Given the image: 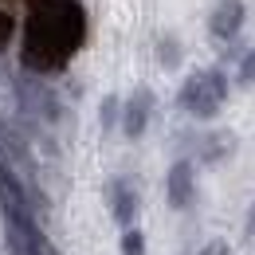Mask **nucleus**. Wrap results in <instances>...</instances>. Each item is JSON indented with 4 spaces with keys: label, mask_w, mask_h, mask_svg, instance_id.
<instances>
[{
    "label": "nucleus",
    "mask_w": 255,
    "mask_h": 255,
    "mask_svg": "<svg viewBox=\"0 0 255 255\" xmlns=\"http://www.w3.org/2000/svg\"><path fill=\"white\" fill-rule=\"evenodd\" d=\"M240 28H244V0H220L208 16V32L216 39H232Z\"/></svg>",
    "instance_id": "7ed1b4c3"
},
{
    "label": "nucleus",
    "mask_w": 255,
    "mask_h": 255,
    "mask_svg": "<svg viewBox=\"0 0 255 255\" xmlns=\"http://www.w3.org/2000/svg\"><path fill=\"white\" fill-rule=\"evenodd\" d=\"M122 255H145V240H141V232H126V236H122Z\"/></svg>",
    "instance_id": "0eeeda50"
},
{
    "label": "nucleus",
    "mask_w": 255,
    "mask_h": 255,
    "mask_svg": "<svg viewBox=\"0 0 255 255\" xmlns=\"http://www.w3.org/2000/svg\"><path fill=\"white\" fill-rule=\"evenodd\" d=\"M192 192H196L192 165L189 161H177V165L169 169V204H173V208H185V204L192 200Z\"/></svg>",
    "instance_id": "20e7f679"
},
{
    "label": "nucleus",
    "mask_w": 255,
    "mask_h": 255,
    "mask_svg": "<svg viewBox=\"0 0 255 255\" xmlns=\"http://www.w3.org/2000/svg\"><path fill=\"white\" fill-rule=\"evenodd\" d=\"M24 63L35 71L63 67L83 43V8L79 0H24Z\"/></svg>",
    "instance_id": "f257e3e1"
},
{
    "label": "nucleus",
    "mask_w": 255,
    "mask_h": 255,
    "mask_svg": "<svg viewBox=\"0 0 255 255\" xmlns=\"http://www.w3.org/2000/svg\"><path fill=\"white\" fill-rule=\"evenodd\" d=\"M161 63H165V67L181 63V47H177V39H161Z\"/></svg>",
    "instance_id": "6e6552de"
},
{
    "label": "nucleus",
    "mask_w": 255,
    "mask_h": 255,
    "mask_svg": "<svg viewBox=\"0 0 255 255\" xmlns=\"http://www.w3.org/2000/svg\"><path fill=\"white\" fill-rule=\"evenodd\" d=\"M114 114H118V102H114V98H106V102H102V122L110 126V122H114Z\"/></svg>",
    "instance_id": "9d476101"
},
{
    "label": "nucleus",
    "mask_w": 255,
    "mask_h": 255,
    "mask_svg": "<svg viewBox=\"0 0 255 255\" xmlns=\"http://www.w3.org/2000/svg\"><path fill=\"white\" fill-rule=\"evenodd\" d=\"M228 98V79L224 71H196L189 75V83L181 87V106L196 114V118H212Z\"/></svg>",
    "instance_id": "f03ea898"
},
{
    "label": "nucleus",
    "mask_w": 255,
    "mask_h": 255,
    "mask_svg": "<svg viewBox=\"0 0 255 255\" xmlns=\"http://www.w3.org/2000/svg\"><path fill=\"white\" fill-rule=\"evenodd\" d=\"M240 83H244V87H252V83H255V47L244 55V63H240Z\"/></svg>",
    "instance_id": "1a4fd4ad"
},
{
    "label": "nucleus",
    "mask_w": 255,
    "mask_h": 255,
    "mask_svg": "<svg viewBox=\"0 0 255 255\" xmlns=\"http://www.w3.org/2000/svg\"><path fill=\"white\" fill-rule=\"evenodd\" d=\"M149 106H153V95L149 91H137V95L126 102V133L129 137H137L145 122H149Z\"/></svg>",
    "instance_id": "39448f33"
},
{
    "label": "nucleus",
    "mask_w": 255,
    "mask_h": 255,
    "mask_svg": "<svg viewBox=\"0 0 255 255\" xmlns=\"http://www.w3.org/2000/svg\"><path fill=\"white\" fill-rule=\"evenodd\" d=\"M114 216L122 224H129V216H133V192H129V185H114Z\"/></svg>",
    "instance_id": "423d86ee"
}]
</instances>
